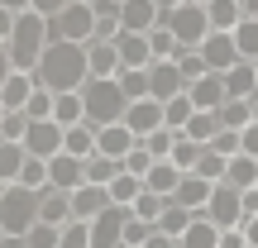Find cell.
Masks as SVG:
<instances>
[{
  "instance_id": "obj_59",
  "label": "cell",
  "mask_w": 258,
  "mask_h": 248,
  "mask_svg": "<svg viewBox=\"0 0 258 248\" xmlns=\"http://www.w3.org/2000/svg\"><path fill=\"white\" fill-rule=\"evenodd\" d=\"M82 5H96V0H82Z\"/></svg>"
},
{
  "instance_id": "obj_23",
  "label": "cell",
  "mask_w": 258,
  "mask_h": 248,
  "mask_svg": "<svg viewBox=\"0 0 258 248\" xmlns=\"http://www.w3.org/2000/svg\"><path fill=\"white\" fill-rule=\"evenodd\" d=\"M144 182H148V191H153V196H167V201H172L177 186L186 182V172H182L177 162H153V172H148Z\"/></svg>"
},
{
  "instance_id": "obj_17",
  "label": "cell",
  "mask_w": 258,
  "mask_h": 248,
  "mask_svg": "<svg viewBox=\"0 0 258 248\" xmlns=\"http://www.w3.org/2000/svg\"><path fill=\"white\" fill-rule=\"evenodd\" d=\"M115 48H120L124 72H144V67H153V43H148V34H120Z\"/></svg>"
},
{
  "instance_id": "obj_58",
  "label": "cell",
  "mask_w": 258,
  "mask_h": 248,
  "mask_svg": "<svg viewBox=\"0 0 258 248\" xmlns=\"http://www.w3.org/2000/svg\"><path fill=\"white\" fill-rule=\"evenodd\" d=\"M191 5H211V0H191Z\"/></svg>"
},
{
  "instance_id": "obj_15",
  "label": "cell",
  "mask_w": 258,
  "mask_h": 248,
  "mask_svg": "<svg viewBox=\"0 0 258 248\" xmlns=\"http://www.w3.org/2000/svg\"><path fill=\"white\" fill-rule=\"evenodd\" d=\"M148 76H153V101H177V96H186V76L177 62H153L148 67Z\"/></svg>"
},
{
  "instance_id": "obj_22",
  "label": "cell",
  "mask_w": 258,
  "mask_h": 248,
  "mask_svg": "<svg viewBox=\"0 0 258 248\" xmlns=\"http://www.w3.org/2000/svg\"><path fill=\"white\" fill-rule=\"evenodd\" d=\"M225 91H230V101H253L258 96V62H239L225 72Z\"/></svg>"
},
{
  "instance_id": "obj_20",
  "label": "cell",
  "mask_w": 258,
  "mask_h": 248,
  "mask_svg": "<svg viewBox=\"0 0 258 248\" xmlns=\"http://www.w3.org/2000/svg\"><path fill=\"white\" fill-rule=\"evenodd\" d=\"M186 96H191L196 110H220V105L230 101V91H225V76H220V72H211V76H201L196 86H186Z\"/></svg>"
},
{
  "instance_id": "obj_57",
  "label": "cell",
  "mask_w": 258,
  "mask_h": 248,
  "mask_svg": "<svg viewBox=\"0 0 258 248\" xmlns=\"http://www.w3.org/2000/svg\"><path fill=\"white\" fill-rule=\"evenodd\" d=\"M253 124H258V96H253Z\"/></svg>"
},
{
  "instance_id": "obj_38",
  "label": "cell",
  "mask_w": 258,
  "mask_h": 248,
  "mask_svg": "<svg viewBox=\"0 0 258 248\" xmlns=\"http://www.w3.org/2000/svg\"><path fill=\"white\" fill-rule=\"evenodd\" d=\"M177 138H182L177 129H158V134H148V138H144V148L158 157V162H172V148H177Z\"/></svg>"
},
{
  "instance_id": "obj_50",
  "label": "cell",
  "mask_w": 258,
  "mask_h": 248,
  "mask_svg": "<svg viewBox=\"0 0 258 248\" xmlns=\"http://www.w3.org/2000/svg\"><path fill=\"white\" fill-rule=\"evenodd\" d=\"M239 138H244V157H258V124H249Z\"/></svg>"
},
{
  "instance_id": "obj_27",
  "label": "cell",
  "mask_w": 258,
  "mask_h": 248,
  "mask_svg": "<svg viewBox=\"0 0 258 248\" xmlns=\"http://www.w3.org/2000/svg\"><path fill=\"white\" fill-rule=\"evenodd\" d=\"M53 120L62 124V129H72V124H86V96H82V91H62V96H57V110H53Z\"/></svg>"
},
{
  "instance_id": "obj_37",
  "label": "cell",
  "mask_w": 258,
  "mask_h": 248,
  "mask_svg": "<svg viewBox=\"0 0 258 248\" xmlns=\"http://www.w3.org/2000/svg\"><path fill=\"white\" fill-rule=\"evenodd\" d=\"M177 67H182V76H186V86H196L201 76H211V62L201 57V48H186L182 57H177Z\"/></svg>"
},
{
  "instance_id": "obj_16",
  "label": "cell",
  "mask_w": 258,
  "mask_h": 248,
  "mask_svg": "<svg viewBox=\"0 0 258 248\" xmlns=\"http://www.w3.org/2000/svg\"><path fill=\"white\" fill-rule=\"evenodd\" d=\"M48 172H53V191H82L86 186V162L72 153H57L48 162Z\"/></svg>"
},
{
  "instance_id": "obj_36",
  "label": "cell",
  "mask_w": 258,
  "mask_h": 248,
  "mask_svg": "<svg viewBox=\"0 0 258 248\" xmlns=\"http://www.w3.org/2000/svg\"><path fill=\"white\" fill-rule=\"evenodd\" d=\"M120 91L129 96V105L148 101V96H153V76H148V67H144V72H120Z\"/></svg>"
},
{
  "instance_id": "obj_8",
  "label": "cell",
  "mask_w": 258,
  "mask_h": 248,
  "mask_svg": "<svg viewBox=\"0 0 258 248\" xmlns=\"http://www.w3.org/2000/svg\"><path fill=\"white\" fill-rule=\"evenodd\" d=\"M24 148H29L34 157H43V162H53V157L67 148V129L57 124V120H34V124H29Z\"/></svg>"
},
{
  "instance_id": "obj_25",
  "label": "cell",
  "mask_w": 258,
  "mask_h": 248,
  "mask_svg": "<svg viewBox=\"0 0 258 248\" xmlns=\"http://www.w3.org/2000/svg\"><path fill=\"white\" fill-rule=\"evenodd\" d=\"M220 129H225V124H220V110H196V120L186 124L182 134L191 138V143H201V148H211L215 138H220Z\"/></svg>"
},
{
  "instance_id": "obj_42",
  "label": "cell",
  "mask_w": 258,
  "mask_h": 248,
  "mask_svg": "<svg viewBox=\"0 0 258 248\" xmlns=\"http://www.w3.org/2000/svg\"><path fill=\"white\" fill-rule=\"evenodd\" d=\"M53 110H57V91H48V86H38L24 115H29V120H53Z\"/></svg>"
},
{
  "instance_id": "obj_21",
  "label": "cell",
  "mask_w": 258,
  "mask_h": 248,
  "mask_svg": "<svg viewBox=\"0 0 258 248\" xmlns=\"http://www.w3.org/2000/svg\"><path fill=\"white\" fill-rule=\"evenodd\" d=\"M134 148H139V138H134V129H129V124H105V129H101V153H105V157L124 162Z\"/></svg>"
},
{
  "instance_id": "obj_31",
  "label": "cell",
  "mask_w": 258,
  "mask_h": 248,
  "mask_svg": "<svg viewBox=\"0 0 258 248\" xmlns=\"http://www.w3.org/2000/svg\"><path fill=\"white\" fill-rule=\"evenodd\" d=\"M220 234H225V229H215L206 215H196V224L182 234V248H220Z\"/></svg>"
},
{
  "instance_id": "obj_11",
  "label": "cell",
  "mask_w": 258,
  "mask_h": 248,
  "mask_svg": "<svg viewBox=\"0 0 258 248\" xmlns=\"http://www.w3.org/2000/svg\"><path fill=\"white\" fill-rule=\"evenodd\" d=\"M86 53H91V81H120L124 62H120V48H115L110 38H96V43H86Z\"/></svg>"
},
{
  "instance_id": "obj_5",
  "label": "cell",
  "mask_w": 258,
  "mask_h": 248,
  "mask_svg": "<svg viewBox=\"0 0 258 248\" xmlns=\"http://www.w3.org/2000/svg\"><path fill=\"white\" fill-rule=\"evenodd\" d=\"M96 24H101L96 5L72 0V5H67L62 15L53 19V38H62V43H96Z\"/></svg>"
},
{
  "instance_id": "obj_35",
  "label": "cell",
  "mask_w": 258,
  "mask_h": 248,
  "mask_svg": "<svg viewBox=\"0 0 258 248\" xmlns=\"http://www.w3.org/2000/svg\"><path fill=\"white\" fill-rule=\"evenodd\" d=\"M167 205H172V201H167V196H153V191H144V196H139V201H134V215H139V220H144V224H153V229H158V220H163V215H167Z\"/></svg>"
},
{
  "instance_id": "obj_3",
  "label": "cell",
  "mask_w": 258,
  "mask_h": 248,
  "mask_svg": "<svg viewBox=\"0 0 258 248\" xmlns=\"http://www.w3.org/2000/svg\"><path fill=\"white\" fill-rule=\"evenodd\" d=\"M38 205L43 191H29V186H0V234L10 239H29V229L38 224Z\"/></svg>"
},
{
  "instance_id": "obj_52",
  "label": "cell",
  "mask_w": 258,
  "mask_h": 248,
  "mask_svg": "<svg viewBox=\"0 0 258 248\" xmlns=\"http://www.w3.org/2000/svg\"><path fill=\"white\" fill-rule=\"evenodd\" d=\"M253 215H258V186L244 191V220H253Z\"/></svg>"
},
{
  "instance_id": "obj_39",
  "label": "cell",
  "mask_w": 258,
  "mask_h": 248,
  "mask_svg": "<svg viewBox=\"0 0 258 248\" xmlns=\"http://www.w3.org/2000/svg\"><path fill=\"white\" fill-rule=\"evenodd\" d=\"M163 110H167V129H177V134H182V129L196 120V105H191V96H177V101H167Z\"/></svg>"
},
{
  "instance_id": "obj_19",
  "label": "cell",
  "mask_w": 258,
  "mask_h": 248,
  "mask_svg": "<svg viewBox=\"0 0 258 248\" xmlns=\"http://www.w3.org/2000/svg\"><path fill=\"white\" fill-rule=\"evenodd\" d=\"M211 196H215V182H206V177L186 172V182L177 186V196H172V201H177V205H186L191 215H206V205H211Z\"/></svg>"
},
{
  "instance_id": "obj_46",
  "label": "cell",
  "mask_w": 258,
  "mask_h": 248,
  "mask_svg": "<svg viewBox=\"0 0 258 248\" xmlns=\"http://www.w3.org/2000/svg\"><path fill=\"white\" fill-rule=\"evenodd\" d=\"M62 248H91V224L72 220V224L62 229Z\"/></svg>"
},
{
  "instance_id": "obj_14",
  "label": "cell",
  "mask_w": 258,
  "mask_h": 248,
  "mask_svg": "<svg viewBox=\"0 0 258 248\" xmlns=\"http://www.w3.org/2000/svg\"><path fill=\"white\" fill-rule=\"evenodd\" d=\"M110 205H115V201H110V186H91V182H86L82 191H72V210H77V220H82V224L101 220Z\"/></svg>"
},
{
  "instance_id": "obj_43",
  "label": "cell",
  "mask_w": 258,
  "mask_h": 248,
  "mask_svg": "<svg viewBox=\"0 0 258 248\" xmlns=\"http://www.w3.org/2000/svg\"><path fill=\"white\" fill-rule=\"evenodd\" d=\"M29 248H62V229L57 224H34L29 229Z\"/></svg>"
},
{
  "instance_id": "obj_51",
  "label": "cell",
  "mask_w": 258,
  "mask_h": 248,
  "mask_svg": "<svg viewBox=\"0 0 258 248\" xmlns=\"http://www.w3.org/2000/svg\"><path fill=\"white\" fill-rule=\"evenodd\" d=\"M144 248H182V243H177L172 234H163V229H153V239H148Z\"/></svg>"
},
{
  "instance_id": "obj_34",
  "label": "cell",
  "mask_w": 258,
  "mask_h": 248,
  "mask_svg": "<svg viewBox=\"0 0 258 248\" xmlns=\"http://www.w3.org/2000/svg\"><path fill=\"white\" fill-rule=\"evenodd\" d=\"M220 124L244 134V129L253 124V101H225V105H220Z\"/></svg>"
},
{
  "instance_id": "obj_56",
  "label": "cell",
  "mask_w": 258,
  "mask_h": 248,
  "mask_svg": "<svg viewBox=\"0 0 258 248\" xmlns=\"http://www.w3.org/2000/svg\"><path fill=\"white\" fill-rule=\"evenodd\" d=\"M0 248H29V239H10V234H5V239H0Z\"/></svg>"
},
{
  "instance_id": "obj_48",
  "label": "cell",
  "mask_w": 258,
  "mask_h": 248,
  "mask_svg": "<svg viewBox=\"0 0 258 248\" xmlns=\"http://www.w3.org/2000/svg\"><path fill=\"white\" fill-rule=\"evenodd\" d=\"M67 5H72V0H34V10H38V15H43V19H48V24H53V19H57V15H62V10H67Z\"/></svg>"
},
{
  "instance_id": "obj_33",
  "label": "cell",
  "mask_w": 258,
  "mask_h": 248,
  "mask_svg": "<svg viewBox=\"0 0 258 248\" xmlns=\"http://www.w3.org/2000/svg\"><path fill=\"white\" fill-rule=\"evenodd\" d=\"M120 172H124V162H115V157H105V153H96L91 162H86V182L91 186H115Z\"/></svg>"
},
{
  "instance_id": "obj_54",
  "label": "cell",
  "mask_w": 258,
  "mask_h": 248,
  "mask_svg": "<svg viewBox=\"0 0 258 248\" xmlns=\"http://www.w3.org/2000/svg\"><path fill=\"white\" fill-rule=\"evenodd\" d=\"M244 234H249V248H258V215H253V220H244Z\"/></svg>"
},
{
  "instance_id": "obj_2",
  "label": "cell",
  "mask_w": 258,
  "mask_h": 248,
  "mask_svg": "<svg viewBox=\"0 0 258 248\" xmlns=\"http://www.w3.org/2000/svg\"><path fill=\"white\" fill-rule=\"evenodd\" d=\"M38 86H48V91H86V81H91V53H86V43H62V38H53L43 53V62H38Z\"/></svg>"
},
{
  "instance_id": "obj_55",
  "label": "cell",
  "mask_w": 258,
  "mask_h": 248,
  "mask_svg": "<svg viewBox=\"0 0 258 248\" xmlns=\"http://www.w3.org/2000/svg\"><path fill=\"white\" fill-rule=\"evenodd\" d=\"M244 5V19H258V0H239Z\"/></svg>"
},
{
  "instance_id": "obj_7",
  "label": "cell",
  "mask_w": 258,
  "mask_h": 248,
  "mask_svg": "<svg viewBox=\"0 0 258 248\" xmlns=\"http://www.w3.org/2000/svg\"><path fill=\"white\" fill-rule=\"evenodd\" d=\"M206 220L215 224V229H244V191H234L230 182L215 186L211 205H206Z\"/></svg>"
},
{
  "instance_id": "obj_12",
  "label": "cell",
  "mask_w": 258,
  "mask_h": 248,
  "mask_svg": "<svg viewBox=\"0 0 258 248\" xmlns=\"http://www.w3.org/2000/svg\"><path fill=\"white\" fill-rule=\"evenodd\" d=\"M120 24H124V34H153V29L163 24L158 0H124L120 5Z\"/></svg>"
},
{
  "instance_id": "obj_40",
  "label": "cell",
  "mask_w": 258,
  "mask_h": 248,
  "mask_svg": "<svg viewBox=\"0 0 258 248\" xmlns=\"http://www.w3.org/2000/svg\"><path fill=\"white\" fill-rule=\"evenodd\" d=\"M234 43H239L244 62H258V19H244V24L234 29Z\"/></svg>"
},
{
  "instance_id": "obj_30",
  "label": "cell",
  "mask_w": 258,
  "mask_h": 248,
  "mask_svg": "<svg viewBox=\"0 0 258 248\" xmlns=\"http://www.w3.org/2000/svg\"><path fill=\"white\" fill-rule=\"evenodd\" d=\"M225 182L234 186V191H253L258 186V157H230V177H225Z\"/></svg>"
},
{
  "instance_id": "obj_18",
  "label": "cell",
  "mask_w": 258,
  "mask_h": 248,
  "mask_svg": "<svg viewBox=\"0 0 258 248\" xmlns=\"http://www.w3.org/2000/svg\"><path fill=\"white\" fill-rule=\"evenodd\" d=\"M72 220H77L72 191H53V186H48V191H43V205H38V224H57V229H67Z\"/></svg>"
},
{
  "instance_id": "obj_10",
  "label": "cell",
  "mask_w": 258,
  "mask_h": 248,
  "mask_svg": "<svg viewBox=\"0 0 258 248\" xmlns=\"http://www.w3.org/2000/svg\"><path fill=\"white\" fill-rule=\"evenodd\" d=\"M124 124L134 129V138L144 143L148 134H158V129H167V110H163V101H153V96H148V101H134V105H129Z\"/></svg>"
},
{
  "instance_id": "obj_9",
  "label": "cell",
  "mask_w": 258,
  "mask_h": 248,
  "mask_svg": "<svg viewBox=\"0 0 258 248\" xmlns=\"http://www.w3.org/2000/svg\"><path fill=\"white\" fill-rule=\"evenodd\" d=\"M38 91V76L34 72H0V110H29V101H34Z\"/></svg>"
},
{
  "instance_id": "obj_44",
  "label": "cell",
  "mask_w": 258,
  "mask_h": 248,
  "mask_svg": "<svg viewBox=\"0 0 258 248\" xmlns=\"http://www.w3.org/2000/svg\"><path fill=\"white\" fill-rule=\"evenodd\" d=\"M211 153H220V157H239V153H244V138H239V129H220V138L211 143Z\"/></svg>"
},
{
  "instance_id": "obj_24",
  "label": "cell",
  "mask_w": 258,
  "mask_h": 248,
  "mask_svg": "<svg viewBox=\"0 0 258 248\" xmlns=\"http://www.w3.org/2000/svg\"><path fill=\"white\" fill-rule=\"evenodd\" d=\"M206 15H211V29H215V34H234V29L244 24V5H239V0H211Z\"/></svg>"
},
{
  "instance_id": "obj_26",
  "label": "cell",
  "mask_w": 258,
  "mask_h": 248,
  "mask_svg": "<svg viewBox=\"0 0 258 248\" xmlns=\"http://www.w3.org/2000/svg\"><path fill=\"white\" fill-rule=\"evenodd\" d=\"M29 162V148L24 143H0V186H15L19 172Z\"/></svg>"
},
{
  "instance_id": "obj_6",
  "label": "cell",
  "mask_w": 258,
  "mask_h": 248,
  "mask_svg": "<svg viewBox=\"0 0 258 248\" xmlns=\"http://www.w3.org/2000/svg\"><path fill=\"white\" fill-rule=\"evenodd\" d=\"M163 24L172 29L177 38H182V48H201L206 38L215 34V29H211V15H206V5H191V0H186V5L177 10L172 19H163Z\"/></svg>"
},
{
  "instance_id": "obj_47",
  "label": "cell",
  "mask_w": 258,
  "mask_h": 248,
  "mask_svg": "<svg viewBox=\"0 0 258 248\" xmlns=\"http://www.w3.org/2000/svg\"><path fill=\"white\" fill-rule=\"evenodd\" d=\"M148 239H153V224H144V220L134 215V220L124 224V243H139V248H144Z\"/></svg>"
},
{
  "instance_id": "obj_13",
  "label": "cell",
  "mask_w": 258,
  "mask_h": 248,
  "mask_svg": "<svg viewBox=\"0 0 258 248\" xmlns=\"http://www.w3.org/2000/svg\"><path fill=\"white\" fill-rule=\"evenodd\" d=\"M201 57L211 62V72H220V76L230 72V67L244 62V57H239V43H234V34H211V38L201 43Z\"/></svg>"
},
{
  "instance_id": "obj_32",
  "label": "cell",
  "mask_w": 258,
  "mask_h": 248,
  "mask_svg": "<svg viewBox=\"0 0 258 248\" xmlns=\"http://www.w3.org/2000/svg\"><path fill=\"white\" fill-rule=\"evenodd\" d=\"M29 115L24 110H0V143H24L29 138Z\"/></svg>"
},
{
  "instance_id": "obj_49",
  "label": "cell",
  "mask_w": 258,
  "mask_h": 248,
  "mask_svg": "<svg viewBox=\"0 0 258 248\" xmlns=\"http://www.w3.org/2000/svg\"><path fill=\"white\" fill-rule=\"evenodd\" d=\"M220 248H249V234H244V229H225L220 234Z\"/></svg>"
},
{
  "instance_id": "obj_4",
  "label": "cell",
  "mask_w": 258,
  "mask_h": 248,
  "mask_svg": "<svg viewBox=\"0 0 258 248\" xmlns=\"http://www.w3.org/2000/svg\"><path fill=\"white\" fill-rule=\"evenodd\" d=\"M86 124L105 129V124H124L129 115V96L120 91V81H86Z\"/></svg>"
},
{
  "instance_id": "obj_41",
  "label": "cell",
  "mask_w": 258,
  "mask_h": 248,
  "mask_svg": "<svg viewBox=\"0 0 258 248\" xmlns=\"http://www.w3.org/2000/svg\"><path fill=\"white\" fill-rule=\"evenodd\" d=\"M201 157H206V148L201 143H191V138H177V148H172V162L177 167H182V172H196V162H201Z\"/></svg>"
},
{
  "instance_id": "obj_45",
  "label": "cell",
  "mask_w": 258,
  "mask_h": 248,
  "mask_svg": "<svg viewBox=\"0 0 258 248\" xmlns=\"http://www.w3.org/2000/svg\"><path fill=\"white\" fill-rule=\"evenodd\" d=\"M153 162H158V157H153V153H148V148H144V143H139V148H134V153H129V157H124V172H134V177H148V172H153Z\"/></svg>"
},
{
  "instance_id": "obj_28",
  "label": "cell",
  "mask_w": 258,
  "mask_h": 248,
  "mask_svg": "<svg viewBox=\"0 0 258 248\" xmlns=\"http://www.w3.org/2000/svg\"><path fill=\"white\" fill-rule=\"evenodd\" d=\"M148 43H153V62H177V57L186 53V48H182V38H177L167 24H158L153 34H148Z\"/></svg>"
},
{
  "instance_id": "obj_1",
  "label": "cell",
  "mask_w": 258,
  "mask_h": 248,
  "mask_svg": "<svg viewBox=\"0 0 258 248\" xmlns=\"http://www.w3.org/2000/svg\"><path fill=\"white\" fill-rule=\"evenodd\" d=\"M48 43H53V24H48L38 10L15 15V29L0 38V48H5V67H10V72H38Z\"/></svg>"
},
{
  "instance_id": "obj_53",
  "label": "cell",
  "mask_w": 258,
  "mask_h": 248,
  "mask_svg": "<svg viewBox=\"0 0 258 248\" xmlns=\"http://www.w3.org/2000/svg\"><path fill=\"white\" fill-rule=\"evenodd\" d=\"M0 10H10V15H24V10H34V0H0Z\"/></svg>"
},
{
  "instance_id": "obj_29",
  "label": "cell",
  "mask_w": 258,
  "mask_h": 248,
  "mask_svg": "<svg viewBox=\"0 0 258 248\" xmlns=\"http://www.w3.org/2000/svg\"><path fill=\"white\" fill-rule=\"evenodd\" d=\"M144 191H148V182H144V177L120 172V177H115V186H110V201H115V205H129V210H134V201H139Z\"/></svg>"
}]
</instances>
